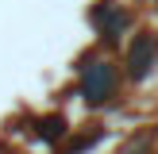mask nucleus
I'll return each mask as SVG.
<instances>
[{
	"label": "nucleus",
	"mask_w": 158,
	"mask_h": 154,
	"mask_svg": "<svg viewBox=\"0 0 158 154\" xmlns=\"http://www.w3.org/2000/svg\"><path fill=\"white\" fill-rule=\"evenodd\" d=\"M154 62H158V35H151V31L135 35V43H131V50H127V73L135 77V81H143L154 69Z\"/></svg>",
	"instance_id": "f03ea898"
},
{
	"label": "nucleus",
	"mask_w": 158,
	"mask_h": 154,
	"mask_svg": "<svg viewBox=\"0 0 158 154\" xmlns=\"http://www.w3.org/2000/svg\"><path fill=\"white\" fill-rule=\"evenodd\" d=\"M93 23H97L108 38H116V35H123V27H127V15H123L116 4H104V8H97V12H93Z\"/></svg>",
	"instance_id": "7ed1b4c3"
},
{
	"label": "nucleus",
	"mask_w": 158,
	"mask_h": 154,
	"mask_svg": "<svg viewBox=\"0 0 158 154\" xmlns=\"http://www.w3.org/2000/svg\"><path fill=\"white\" fill-rule=\"evenodd\" d=\"M116 89V73L108 62H89L85 66V77H81V96L89 100V104H104L108 96H112Z\"/></svg>",
	"instance_id": "f257e3e1"
},
{
	"label": "nucleus",
	"mask_w": 158,
	"mask_h": 154,
	"mask_svg": "<svg viewBox=\"0 0 158 154\" xmlns=\"http://www.w3.org/2000/svg\"><path fill=\"white\" fill-rule=\"evenodd\" d=\"M97 139H100V131H89V135H81L73 146H69V154H81V150H89V146L97 143Z\"/></svg>",
	"instance_id": "39448f33"
},
{
	"label": "nucleus",
	"mask_w": 158,
	"mask_h": 154,
	"mask_svg": "<svg viewBox=\"0 0 158 154\" xmlns=\"http://www.w3.org/2000/svg\"><path fill=\"white\" fill-rule=\"evenodd\" d=\"M62 131H66V120H62V116H46V120H39V135H43L46 143H58Z\"/></svg>",
	"instance_id": "20e7f679"
}]
</instances>
